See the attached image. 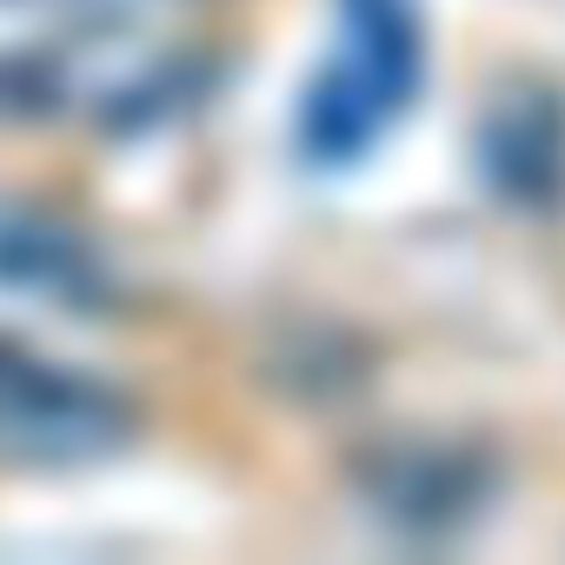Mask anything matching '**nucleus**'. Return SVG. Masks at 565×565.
Returning a JSON list of instances; mask_svg holds the SVG:
<instances>
[{
  "mask_svg": "<svg viewBox=\"0 0 565 565\" xmlns=\"http://www.w3.org/2000/svg\"><path fill=\"white\" fill-rule=\"evenodd\" d=\"M347 41L340 61L307 94V153L313 160H353L380 140V127L413 100L419 81V34L406 0H340Z\"/></svg>",
  "mask_w": 565,
  "mask_h": 565,
  "instance_id": "obj_1",
  "label": "nucleus"
},
{
  "mask_svg": "<svg viewBox=\"0 0 565 565\" xmlns=\"http://www.w3.org/2000/svg\"><path fill=\"white\" fill-rule=\"evenodd\" d=\"M127 433L134 413L114 386L0 340V466H94L120 452Z\"/></svg>",
  "mask_w": 565,
  "mask_h": 565,
  "instance_id": "obj_2",
  "label": "nucleus"
},
{
  "mask_svg": "<svg viewBox=\"0 0 565 565\" xmlns=\"http://www.w3.org/2000/svg\"><path fill=\"white\" fill-rule=\"evenodd\" d=\"M486 492H492V472L459 446L399 439L360 459V499L399 532H452L486 505Z\"/></svg>",
  "mask_w": 565,
  "mask_h": 565,
  "instance_id": "obj_3",
  "label": "nucleus"
},
{
  "mask_svg": "<svg viewBox=\"0 0 565 565\" xmlns=\"http://www.w3.org/2000/svg\"><path fill=\"white\" fill-rule=\"evenodd\" d=\"M0 287L34 294L47 307H94L107 279L74 226L34 206H0Z\"/></svg>",
  "mask_w": 565,
  "mask_h": 565,
  "instance_id": "obj_4",
  "label": "nucleus"
},
{
  "mask_svg": "<svg viewBox=\"0 0 565 565\" xmlns=\"http://www.w3.org/2000/svg\"><path fill=\"white\" fill-rule=\"evenodd\" d=\"M479 160H486V180L505 200H525V206L552 200L565 186V107L539 87L505 94L486 120Z\"/></svg>",
  "mask_w": 565,
  "mask_h": 565,
  "instance_id": "obj_5",
  "label": "nucleus"
},
{
  "mask_svg": "<svg viewBox=\"0 0 565 565\" xmlns=\"http://www.w3.org/2000/svg\"><path fill=\"white\" fill-rule=\"evenodd\" d=\"M0 8H28V14H67V21H134L160 0H0Z\"/></svg>",
  "mask_w": 565,
  "mask_h": 565,
  "instance_id": "obj_6",
  "label": "nucleus"
}]
</instances>
